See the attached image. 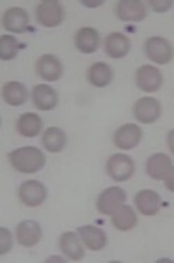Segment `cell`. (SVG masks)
<instances>
[{"instance_id":"obj_1","label":"cell","mask_w":174,"mask_h":263,"mask_svg":"<svg viewBox=\"0 0 174 263\" xmlns=\"http://www.w3.org/2000/svg\"><path fill=\"white\" fill-rule=\"evenodd\" d=\"M9 161L15 171L21 174H35L45 167L46 157L39 148L25 146L9 153Z\"/></svg>"},{"instance_id":"obj_22","label":"cell","mask_w":174,"mask_h":263,"mask_svg":"<svg viewBox=\"0 0 174 263\" xmlns=\"http://www.w3.org/2000/svg\"><path fill=\"white\" fill-rule=\"evenodd\" d=\"M2 97L7 105L21 106L28 98V90L20 81H7L2 88Z\"/></svg>"},{"instance_id":"obj_8","label":"cell","mask_w":174,"mask_h":263,"mask_svg":"<svg viewBox=\"0 0 174 263\" xmlns=\"http://www.w3.org/2000/svg\"><path fill=\"white\" fill-rule=\"evenodd\" d=\"M160 114H162V105L156 98L152 97L139 98L134 104L135 119L145 125L155 123L160 118Z\"/></svg>"},{"instance_id":"obj_12","label":"cell","mask_w":174,"mask_h":263,"mask_svg":"<svg viewBox=\"0 0 174 263\" xmlns=\"http://www.w3.org/2000/svg\"><path fill=\"white\" fill-rule=\"evenodd\" d=\"M3 27L14 34L25 32L30 27V14L23 7H10L3 14Z\"/></svg>"},{"instance_id":"obj_28","label":"cell","mask_w":174,"mask_h":263,"mask_svg":"<svg viewBox=\"0 0 174 263\" xmlns=\"http://www.w3.org/2000/svg\"><path fill=\"white\" fill-rule=\"evenodd\" d=\"M149 6L155 13H166L173 6V0H150Z\"/></svg>"},{"instance_id":"obj_31","label":"cell","mask_w":174,"mask_h":263,"mask_svg":"<svg viewBox=\"0 0 174 263\" xmlns=\"http://www.w3.org/2000/svg\"><path fill=\"white\" fill-rule=\"evenodd\" d=\"M82 5L88 6V7H98V6L103 5V2H82Z\"/></svg>"},{"instance_id":"obj_4","label":"cell","mask_w":174,"mask_h":263,"mask_svg":"<svg viewBox=\"0 0 174 263\" xmlns=\"http://www.w3.org/2000/svg\"><path fill=\"white\" fill-rule=\"evenodd\" d=\"M145 53L156 65H167L173 59L174 49L163 36H150L145 41Z\"/></svg>"},{"instance_id":"obj_29","label":"cell","mask_w":174,"mask_h":263,"mask_svg":"<svg viewBox=\"0 0 174 263\" xmlns=\"http://www.w3.org/2000/svg\"><path fill=\"white\" fill-rule=\"evenodd\" d=\"M164 186L169 189L170 192H174V167H171L166 174V177L163 178Z\"/></svg>"},{"instance_id":"obj_2","label":"cell","mask_w":174,"mask_h":263,"mask_svg":"<svg viewBox=\"0 0 174 263\" xmlns=\"http://www.w3.org/2000/svg\"><path fill=\"white\" fill-rule=\"evenodd\" d=\"M35 15L42 27L55 28V27H59L64 20V9H63V5L57 0H44L36 6Z\"/></svg>"},{"instance_id":"obj_24","label":"cell","mask_w":174,"mask_h":263,"mask_svg":"<svg viewBox=\"0 0 174 263\" xmlns=\"http://www.w3.org/2000/svg\"><path fill=\"white\" fill-rule=\"evenodd\" d=\"M42 119L39 115H36L34 112H25L23 114L15 123V129L18 132V135L24 137H35L42 132Z\"/></svg>"},{"instance_id":"obj_11","label":"cell","mask_w":174,"mask_h":263,"mask_svg":"<svg viewBox=\"0 0 174 263\" xmlns=\"http://www.w3.org/2000/svg\"><path fill=\"white\" fill-rule=\"evenodd\" d=\"M116 14L124 23H139L145 20L146 9L139 0H121L116 6Z\"/></svg>"},{"instance_id":"obj_18","label":"cell","mask_w":174,"mask_h":263,"mask_svg":"<svg viewBox=\"0 0 174 263\" xmlns=\"http://www.w3.org/2000/svg\"><path fill=\"white\" fill-rule=\"evenodd\" d=\"M171 167H173L171 158H170L167 154H164V153L152 154V156L146 160V164H145L146 174H148L152 179H155V181H162Z\"/></svg>"},{"instance_id":"obj_3","label":"cell","mask_w":174,"mask_h":263,"mask_svg":"<svg viewBox=\"0 0 174 263\" xmlns=\"http://www.w3.org/2000/svg\"><path fill=\"white\" fill-rule=\"evenodd\" d=\"M106 172L116 182H124L134 175V160L127 154H113L106 161Z\"/></svg>"},{"instance_id":"obj_9","label":"cell","mask_w":174,"mask_h":263,"mask_svg":"<svg viewBox=\"0 0 174 263\" xmlns=\"http://www.w3.org/2000/svg\"><path fill=\"white\" fill-rule=\"evenodd\" d=\"M141 139H142V129L135 123H125L115 132L113 142L116 147L121 150H133L141 143Z\"/></svg>"},{"instance_id":"obj_14","label":"cell","mask_w":174,"mask_h":263,"mask_svg":"<svg viewBox=\"0 0 174 263\" xmlns=\"http://www.w3.org/2000/svg\"><path fill=\"white\" fill-rule=\"evenodd\" d=\"M74 44L75 48L84 55L95 53L100 46L99 32L92 27H82L75 32Z\"/></svg>"},{"instance_id":"obj_15","label":"cell","mask_w":174,"mask_h":263,"mask_svg":"<svg viewBox=\"0 0 174 263\" xmlns=\"http://www.w3.org/2000/svg\"><path fill=\"white\" fill-rule=\"evenodd\" d=\"M32 102L36 106V109L52 111L57 106L59 97L53 87L48 84H38L32 88Z\"/></svg>"},{"instance_id":"obj_6","label":"cell","mask_w":174,"mask_h":263,"mask_svg":"<svg viewBox=\"0 0 174 263\" xmlns=\"http://www.w3.org/2000/svg\"><path fill=\"white\" fill-rule=\"evenodd\" d=\"M48 196V191H46L45 185L39 181L30 179L21 183L20 189H18V197L23 204L28 206V208H38L42 203L46 200Z\"/></svg>"},{"instance_id":"obj_21","label":"cell","mask_w":174,"mask_h":263,"mask_svg":"<svg viewBox=\"0 0 174 263\" xmlns=\"http://www.w3.org/2000/svg\"><path fill=\"white\" fill-rule=\"evenodd\" d=\"M86 79L96 88L107 87L113 80V70L107 63L104 62H96L91 66L86 71Z\"/></svg>"},{"instance_id":"obj_10","label":"cell","mask_w":174,"mask_h":263,"mask_svg":"<svg viewBox=\"0 0 174 263\" xmlns=\"http://www.w3.org/2000/svg\"><path fill=\"white\" fill-rule=\"evenodd\" d=\"M36 73L38 76L45 81H57L63 76V65L59 58L55 55H42L36 61Z\"/></svg>"},{"instance_id":"obj_16","label":"cell","mask_w":174,"mask_h":263,"mask_svg":"<svg viewBox=\"0 0 174 263\" xmlns=\"http://www.w3.org/2000/svg\"><path fill=\"white\" fill-rule=\"evenodd\" d=\"M131 41L121 32H112L104 40V52L112 59H121L128 55Z\"/></svg>"},{"instance_id":"obj_30","label":"cell","mask_w":174,"mask_h":263,"mask_svg":"<svg viewBox=\"0 0 174 263\" xmlns=\"http://www.w3.org/2000/svg\"><path fill=\"white\" fill-rule=\"evenodd\" d=\"M167 144H169L170 152L174 154V129L173 130H170L169 135H167Z\"/></svg>"},{"instance_id":"obj_13","label":"cell","mask_w":174,"mask_h":263,"mask_svg":"<svg viewBox=\"0 0 174 263\" xmlns=\"http://www.w3.org/2000/svg\"><path fill=\"white\" fill-rule=\"evenodd\" d=\"M15 237L20 245L25 248H32L42 238V228L34 220H24L15 228Z\"/></svg>"},{"instance_id":"obj_25","label":"cell","mask_w":174,"mask_h":263,"mask_svg":"<svg viewBox=\"0 0 174 263\" xmlns=\"http://www.w3.org/2000/svg\"><path fill=\"white\" fill-rule=\"evenodd\" d=\"M42 144L49 153H60L67 144V136L60 127L50 126L44 132Z\"/></svg>"},{"instance_id":"obj_7","label":"cell","mask_w":174,"mask_h":263,"mask_svg":"<svg viewBox=\"0 0 174 263\" xmlns=\"http://www.w3.org/2000/svg\"><path fill=\"white\" fill-rule=\"evenodd\" d=\"M135 83L141 91L155 92L159 90L163 83V76L158 67L150 65H144L138 67L135 73Z\"/></svg>"},{"instance_id":"obj_17","label":"cell","mask_w":174,"mask_h":263,"mask_svg":"<svg viewBox=\"0 0 174 263\" xmlns=\"http://www.w3.org/2000/svg\"><path fill=\"white\" fill-rule=\"evenodd\" d=\"M80 234L73 233V231H67V233H63L60 235L59 239V245L61 252L64 253L66 256L71 260H81L84 258V247L81 242L82 239L81 237H78Z\"/></svg>"},{"instance_id":"obj_19","label":"cell","mask_w":174,"mask_h":263,"mask_svg":"<svg viewBox=\"0 0 174 263\" xmlns=\"http://www.w3.org/2000/svg\"><path fill=\"white\" fill-rule=\"evenodd\" d=\"M134 202L137 210L144 216H155L160 210V196L150 189L139 191L135 195Z\"/></svg>"},{"instance_id":"obj_5","label":"cell","mask_w":174,"mask_h":263,"mask_svg":"<svg viewBox=\"0 0 174 263\" xmlns=\"http://www.w3.org/2000/svg\"><path fill=\"white\" fill-rule=\"evenodd\" d=\"M127 199V193L123 187L110 186L106 187L103 192H100L96 200V209L100 214L104 216H112L117 208L124 204Z\"/></svg>"},{"instance_id":"obj_23","label":"cell","mask_w":174,"mask_h":263,"mask_svg":"<svg viewBox=\"0 0 174 263\" xmlns=\"http://www.w3.org/2000/svg\"><path fill=\"white\" fill-rule=\"evenodd\" d=\"M137 223H138L137 213L128 204H121L112 214V224L119 231H129L137 226Z\"/></svg>"},{"instance_id":"obj_26","label":"cell","mask_w":174,"mask_h":263,"mask_svg":"<svg viewBox=\"0 0 174 263\" xmlns=\"http://www.w3.org/2000/svg\"><path fill=\"white\" fill-rule=\"evenodd\" d=\"M23 45L10 34H5L0 36V59L2 61H13L17 58L18 51H20Z\"/></svg>"},{"instance_id":"obj_27","label":"cell","mask_w":174,"mask_h":263,"mask_svg":"<svg viewBox=\"0 0 174 263\" xmlns=\"http://www.w3.org/2000/svg\"><path fill=\"white\" fill-rule=\"evenodd\" d=\"M13 247V237L6 227L0 228V255H6Z\"/></svg>"},{"instance_id":"obj_20","label":"cell","mask_w":174,"mask_h":263,"mask_svg":"<svg viewBox=\"0 0 174 263\" xmlns=\"http://www.w3.org/2000/svg\"><path fill=\"white\" fill-rule=\"evenodd\" d=\"M78 234L82 242L85 243V247L91 251H100L107 243V237L103 230L95 226H82L78 228Z\"/></svg>"}]
</instances>
